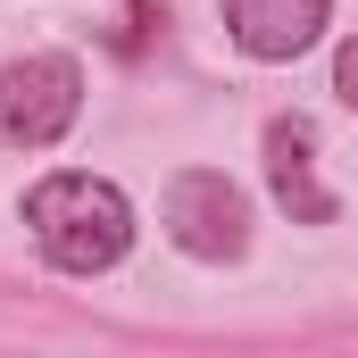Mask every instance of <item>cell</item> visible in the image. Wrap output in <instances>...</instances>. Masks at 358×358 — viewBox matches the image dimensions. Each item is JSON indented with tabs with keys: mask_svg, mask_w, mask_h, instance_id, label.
Returning a JSON list of instances; mask_svg holds the SVG:
<instances>
[{
	"mask_svg": "<svg viewBox=\"0 0 358 358\" xmlns=\"http://www.w3.org/2000/svg\"><path fill=\"white\" fill-rule=\"evenodd\" d=\"M334 92H342V100L358 108V34L342 42V50H334Z\"/></svg>",
	"mask_w": 358,
	"mask_h": 358,
	"instance_id": "cell-6",
	"label": "cell"
},
{
	"mask_svg": "<svg viewBox=\"0 0 358 358\" xmlns=\"http://www.w3.org/2000/svg\"><path fill=\"white\" fill-rule=\"evenodd\" d=\"M325 17H334V0H225V34L250 59H300L325 34Z\"/></svg>",
	"mask_w": 358,
	"mask_h": 358,
	"instance_id": "cell-5",
	"label": "cell"
},
{
	"mask_svg": "<svg viewBox=\"0 0 358 358\" xmlns=\"http://www.w3.org/2000/svg\"><path fill=\"white\" fill-rule=\"evenodd\" d=\"M17 217L34 225L42 259H50L59 275H108L117 259H125V242H134V200H125L108 176H84V167L42 176L25 200H17Z\"/></svg>",
	"mask_w": 358,
	"mask_h": 358,
	"instance_id": "cell-1",
	"label": "cell"
},
{
	"mask_svg": "<svg viewBox=\"0 0 358 358\" xmlns=\"http://www.w3.org/2000/svg\"><path fill=\"white\" fill-rule=\"evenodd\" d=\"M167 242L183 259H208V267L242 259L250 250V200H242V183H225L217 167H183L167 183Z\"/></svg>",
	"mask_w": 358,
	"mask_h": 358,
	"instance_id": "cell-3",
	"label": "cell"
},
{
	"mask_svg": "<svg viewBox=\"0 0 358 358\" xmlns=\"http://www.w3.org/2000/svg\"><path fill=\"white\" fill-rule=\"evenodd\" d=\"M84 117V67L67 50H25L0 67V142L8 150H50Z\"/></svg>",
	"mask_w": 358,
	"mask_h": 358,
	"instance_id": "cell-2",
	"label": "cell"
},
{
	"mask_svg": "<svg viewBox=\"0 0 358 358\" xmlns=\"http://www.w3.org/2000/svg\"><path fill=\"white\" fill-rule=\"evenodd\" d=\"M267 183H275V200L292 208V225H334V217H342L334 183L317 176V134H308V117H275L267 125Z\"/></svg>",
	"mask_w": 358,
	"mask_h": 358,
	"instance_id": "cell-4",
	"label": "cell"
}]
</instances>
